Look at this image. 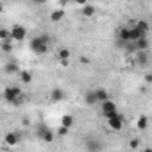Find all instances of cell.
<instances>
[{
  "label": "cell",
  "instance_id": "1",
  "mask_svg": "<svg viewBox=\"0 0 152 152\" xmlns=\"http://www.w3.org/2000/svg\"><path fill=\"white\" fill-rule=\"evenodd\" d=\"M29 47H31V50H32L36 56H45V54L48 52L50 39H48V36H47V34H43V36H36V38H32V39H31Z\"/></svg>",
  "mask_w": 152,
  "mask_h": 152
},
{
  "label": "cell",
  "instance_id": "2",
  "mask_svg": "<svg viewBox=\"0 0 152 152\" xmlns=\"http://www.w3.org/2000/svg\"><path fill=\"white\" fill-rule=\"evenodd\" d=\"M106 120H107L109 129H113V131H122L124 125H125V116L122 113H118V111L109 115V116H106Z\"/></svg>",
  "mask_w": 152,
  "mask_h": 152
},
{
  "label": "cell",
  "instance_id": "3",
  "mask_svg": "<svg viewBox=\"0 0 152 152\" xmlns=\"http://www.w3.org/2000/svg\"><path fill=\"white\" fill-rule=\"evenodd\" d=\"M9 32H11V39L13 41H23L27 38V29L23 25H20V23H15L9 29Z\"/></svg>",
  "mask_w": 152,
  "mask_h": 152
},
{
  "label": "cell",
  "instance_id": "4",
  "mask_svg": "<svg viewBox=\"0 0 152 152\" xmlns=\"http://www.w3.org/2000/svg\"><path fill=\"white\" fill-rule=\"evenodd\" d=\"M36 136H38L39 140L47 141V143H50V141L54 140V132H52V129H48L45 124H39V125L36 127Z\"/></svg>",
  "mask_w": 152,
  "mask_h": 152
},
{
  "label": "cell",
  "instance_id": "5",
  "mask_svg": "<svg viewBox=\"0 0 152 152\" xmlns=\"http://www.w3.org/2000/svg\"><path fill=\"white\" fill-rule=\"evenodd\" d=\"M20 95H22V88H20V86H7V88L4 90V100L9 102V104H13L15 99L20 97Z\"/></svg>",
  "mask_w": 152,
  "mask_h": 152
},
{
  "label": "cell",
  "instance_id": "6",
  "mask_svg": "<svg viewBox=\"0 0 152 152\" xmlns=\"http://www.w3.org/2000/svg\"><path fill=\"white\" fill-rule=\"evenodd\" d=\"M100 111H102L104 116H109V115L116 113L118 107H116V104H115L111 99H107V100H102V102H100Z\"/></svg>",
  "mask_w": 152,
  "mask_h": 152
},
{
  "label": "cell",
  "instance_id": "7",
  "mask_svg": "<svg viewBox=\"0 0 152 152\" xmlns=\"http://www.w3.org/2000/svg\"><path fill=\"white\" fill-rule=\"evenodd\" d=\"M141 38H147V32L136 25L129 27V41H136V39H141Z\"/></svg>",
  "mask_w": 152,
  "mask_h": 152
},
{
  "label": "cell",
  "instance_id": "8",
  "mask_svg": "<svg viewBox=\"0 0 152 152\" xmlns=\"http://www.w3.org/2000/svg\"><path fill=\"white\" fill-rule=\"evenodd\" d=\"M66 18V11L64 9H54L52 13H50V22L52 23H59V22H63Z\"/></svg>",
  "mask_w": 152,
  "mask_h": 152
},
{
  "label": "cell",
  "instance_id": "9",
  "mask_svg": "<svg viewBox=\"0 0 152 152\" xmlns=\"http://www.w3.org/2000/svg\"><path fill=\"white\" fill-rule=\"evenodd\" d=\"M64 99H66L64 90H61V88H54V90L50 91V100H52V102H61V100H64Z\"/></svg>",
  "mask_w": 152,
  "mask_h": 152
},
{
  "label": "cell",
  "instance_id": "10",
  "mask_svg": "<svg viewBox=\"0 0 152 152\" xmlns=\"http://www.w3.org/2000/svg\"><path fill=\"white\" fill-rule=\"evenodd\" d=\"M81 13H83V16H86V18H93V16L97 15V7L91 6V4H84V6H81Z\"/></svg>",
  "mask_w": 152,
  "mask_h": 152
},
{
  "label": "cell",
  "instance_id": "11",
  "mask_svg": "<svg viewBox=\"0 0 152 152\" xmlns=\"http://www.w3.org/2000/svg\"><path fill=\"white\" fill-rule=\"evenodd\" d=\"M132 43H134V50H136V52H140V50H148V47H150V43H148L147 38L136 39V41H132Z\"/></svg>",
  "mask_w": 152,
  "mask_h": 152
},
{
  "label": "cell",
  "instance_id": "12",
  "mask_svg": "<svg viewBox=\"0 0 152 152\" xmlns=\"http://www.w3.org/2000/svg\"><path fill=\"white\" fill-rule=\"evenodd\" d=\"M93 91H95L97 102H102V100H107V99H111L109 91H107V90H104V88H97V90H93Z\"/></svg>",
  "mask_w": 152,
  "mask_h": 152
},
{
  "label": "cell",
  "instance_id": "13",
  "mask_svg": "<svg viewBox=\"0 0 152 152\" xmlns=\"http://www.w3.org/2000/svg\"><path fill=\"white\" fill-rule=\"evenodd\" d=\"M116 38H118L120 43H129V27H122V29L118 31Z\"/></svg>",
  "mask_w": 152,
  "mask_h": 152
},
{
  "label": "cell",
  "instance_id": "14",
  "mask_svg": "<svg viewBox=\"0 0 152 152\" xmlns=\"http://www.w3.org/2000/svg\"><path fill=\"white\" fill-rule=\"evenodd\" d=\"M4 140H6V143L7 145H16L18 141H20V136H18V132H7L6 136H4Z\"/></svg>",
  "mask_w": 152,
  "mask_h": 152
},
{
  "label": "cell",
  "instance_id": "15",
  "mask_svg": "<svg viewBox=\"0 0 152 152\" xmlns=\"http://www.w3.org/2000/svg\"><path fill=\"white\" fill-rule=\"evenodd\" d=\"M100 148H104V145H102V143H99L97 140L90 138V140L86 141V150H100Z\"/></svg>",
  "mask_w": 152,
  "mask_h": 152
},
{
  "label": "cell",
  "instance_id": "16",
  "mask_svg": "<svg viewBox=\"0 0 152 152\" xmlns=\"http://www.w3.org/2000/svg\"><path fill=\"white\" fill-rule=\"evenodd\" d=\"M20 79H22L23 84H31V83H32V73H31L29 70H22V72H20Z\"/></svg>",
  "mask_w": 152,
  "mask_h": 152
},
{
  "label": "cell",
  "instance_id": "17",
  "mask_svg": "<svg viewBox=\"0 0 152 152\" xmlns=\"http://www.w3.org/2000/svg\"><path fill=\"white\" fill-rule=\"evenodd\" d=\"M84 102H86V106H95L97 104V97H95V91L93 90L84 95Z\"/></svg>",
  "mask_w": 152,
  "mask_h": 152
},
{
  "label": "cell",
  "instance_id": "18",
  "mask_svg": "<svg viewBox=\"0 0 152 152\" xmlns=\"http://www.w3.org/2000/svg\"><path fill=\"white\" fill-rule=\"evenodd\" d=\"M148 127V116L147 115H140L138 116V129L140 131H145Z\"/></svg>",
  "mask_w": 152,
  "mask_h": 152
},
{
  "label": "cell",
  "instance_id": "19",
  "mask_svg": "<svg viewBox=\"0 0 152 152\" xmlns=\"http://www.w3.org/2000/svg\"><path fill=\"white\" fill-rule=\"evenodd\" d=\"M4 72L11 75V73L18 72V64H16V63H6V66H4Z\"/></svg>",
  "mask_w": 152,
  "mask_h": 152
},
{
  "label": "cell",
  "instance_id": "20",
  "mask_svg": "<svg viewBox=\"0 0 152 152\" xmlns=\"http://www.w3.org/2000/svg\"><path fill=\"white\" fill-rule=\"evenodd\" d=\"M61 125H64V127L70 129V127L73 125V116H72V115H64V116L61 118Z\"/></svg>",
  "mask_w": 152,
  "mask_h": 152
},
{
  "label": "cell",
  "instance_id": "21",
  "mask_svg": "<svg viewBox=\"0 0 152 152\" xmlns=\"http://www.w3.org/2000/svg\"><path fill=\"white\" fill-rule=\"evenodd\" d=\"M0 39H2V41H13L9 29H0Z\"/></svg>",
  "mask_w": 152,
  "mask_h": 152
},
{
  "label": "cell",
  "instance_id": "22",
  "mask_svg": "<svg viewBox=\"0 0 152 152\" xmlns=\"http://www.w3.org/2000/svg\"><path fill=\"white\" fill-rule=\"evenodd\" d=\"M57 56H59V59H70V50L68 48H59Z\"/></svg>",
  "mask_w": 152,
  "mask_h": 152
},
{
  "label": "cell",
  "instance_id": "23",
  "mask_svg": "<svg viewBox=\"0 0 152 152\" xmlns=\"http://www.w3.org/2000/svg\"><path fill=\"white\" fill-rule=\"evenodd\" d=\"M134 25H136V27H140V29H143L145 32H148V22H147V20H138Z\"/></svg>",
  "mask_w": 152,
  "mask_h": 152
},
{
  "label": "cell",
  "instance_id": "24",
  "mask_svg": "<svg viewBox=\"0 0 152 152\" xmlns=\"http://www.w3.org/2000/svg\"><path fill=\"white\" fill-rule=\"evenodd\" d=\"M68 131H70L68 127H64V125H61V127L57 129V136H59V138H63V136H68Z\"/></svg>",
  "mask_w": 152,
  "mask_h": 152
},
{
  "label": "cell",
  "instance_id": "25",
  "mask_svg": "<svg viewBox=\"0 0 152 152\" xmlns=\"http://www.w3.org/2000/svg\"><path fill=\"white\" fill-rule=\"evenodd\" d=\"M140 143H141V141H140V138H132V140H131V143H129V147H131L132 150H136V148H140Z\"/></svg>",
  "mask_w": 152,
  "mask_h": 152
},
{
  "label": "cell",
  "instance_id": "26",
  "mask_svg": "<svg viewBox=\"0 0 152 152\" xmlns=\"http://www.w3.org/2000/svg\"><path fill=\"white\" fill-rule=\"evenodd\" d=\"M2 50L4 52H11L13 50V43L11 41H2Z\"/></svg>",
  "mask_w": 152,
  "mask_h": 152
},
{
  "label": "cell",
  "instance_id": "27",
  "mask_svg": "<svg viewBox=\"0 0 152 152\" xmlns=\"http://www.w3.org/2000/svg\"><path fill=\"white\" fill-rule=\"evenodd\" d=\"M22 104H25V97H23V93H22L20 97H16V99H15L13 106H22Z\"/></svg>",
  "mask_w": 152,
  "mask_h": 152
},
{
  "label": "cell",
  "instance_id": "28",
  "mask_svg": "<svg viewBox=\"0 0 152 152\" xmlns=\"http://www.w3.org/2000/svg\"><path fill=\"white\" fill-rule=\"evenodd\" d=\"M32 2H34V4H38V6H43V4H47V2H48V0H32Z\"/></svg>",
  "mask_w": 152,
  "mask_h": 152
},
{
  "label": "cell",
  "instance_id": "29",
  "mask_svg": "<svg viewBox=\"0 0 152 152\" xmlns=\"http://www.w3.org/2000/svg\"><path fill=\"white\" fill-rule=\"evenodd\" d=\"M59 63H61V66H68V64H70L68 59H59Z\"/></svg>",
  "mask_w": 152,
  "mask_h": 152
},
{
  "label": "cell",
  "instance_id": "30",
  "mask_svg": "<svg viewBox=\"0 0 152 152\" xmlns=\"http://www.w3.org/2000/svg\"><path fill=\"white\" fill-rule=\"evenodd\" d=\"M75 4H79V6H84V4H88V0H75Z\"/></svg>",
  "mask_w": 152,
  "mask_h": 152
},
{
  "label": "cell",
  "instance_id": "31",
  "mask_svg": "<svg viewBox=\"0 0 152 152\" xmlns=\"http://www.w3.org/2000/svg\"><path fill=\"white\" fill-rule=\"evenodd\" d=\"M145 83H152V77H150V73L145 75Z\"/></svg>",
  "mask_w": 152,
  "mask_h": 152
},
{
  "label": "cell",
  "instance_id": "32",
  "mask_svg": "<svg viewBox=\"0 0 152 152\" xmlns=\"http://www.w3.org/2000/svg\"><path fill=\"white\" fill-rule=\"evenodd\" d=\"M2 13H4V6H2V4H0V15H2Z\"/></svg>",
  "mask_w": 152,
  "mask_h": 152
},
{
  "label": "cell",
  "instance_id": "33",
  "mask_svg": "<svg viewBox=\"0 0 152 152\" xmlns=\"http://www.w3.org/2000/svg\"><path fill=\"white\" fill-rule=\"evenodd\" d=\"M136 2H143V0H136Z\"/></svg>",
  "mask_w": 152,
  "mask_h": 152
}]
</instances>
